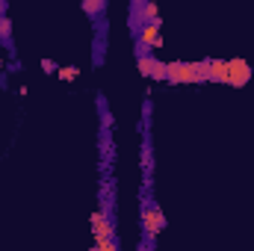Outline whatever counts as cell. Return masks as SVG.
<instances>
[{"label":"cell","mask_w":254,"mask_h":251,"mask_svg":"<svg viewBox=\"0 0 254 251\" xmlns=\"http://www.w3.org/2000/svg\"><path fill=\"white\" fill-rule=\"evenodd\" d=\"M0 45L9 51V57L15 60V42H12V24H9V15L0 18Z\"/></svg>","instance_id":"obj_3"},{"label":"cell","mask_w":254,"mask_h":251,"mask_svg":"<svg viewBox=\"0 0 254 251\" xmlns=\"http://www.w3.org/2000/svg\"><path fill=\"white\" fill-rule=\"evenodd\" d=\"M136 63H139V74H142V77H151V71H154V54H148V57H139Z\"/></svg>","instance_id":"obj_8"},{"label":"cell","mask_w":254,"mask_h":251,"mask_svg":"<svg viewBox=\"0 0 254 251\" xmlns=\"http://www.w3.org/2000/svg\"><path fill=\"white\" fill-rule=\"evenodd\" d=\"M210 57L207 60H201V63H195V86H201V83H207L210 80Z\"/></svg>","instance_id":"obj_7"},{"label":"cell","mask_w":254,"mask_h":251,"mask_svg":"<svg viewBox=\"0 0 254 251\" xmlns=\"http://www.w3.org/2000/svg\"><path fill=\"white\" fill-rule=\"evenodd\" d=\"M151 80H157V83H163V80H166V63H160L157 57H154V71H151Z\"/></svg>","instance_id":"obj_10"},{"label":"cell","mask_w":254,"mask_h":251,"mask_svg":"<svg viewBox=\"0 0 254 251\" xmlns=\"http://www.w3.org/2000/svg\"><path fill=\"white\" fill-rule=\"evenodd\" d=\"M207 83H225L228 86V60H213L210 63V80Z\"/></svg>","instance_id":"obj_4"},{"label":"cell","mask_w":254,"mask_h":251,"mask_svg":"<svg viewBox=\"0 0 254 251\" xmlns=\"http://www.w3.org/2000/svg\"><path fill=\"white\" fill-rule=\"evenodd\" d=\"M178 80H181V86H195V63H181Z\"/></svg>","instance_id":"obj_6"},{"label":"cell","mask_w":254,"mask_h":251,"mask_svg":"<svg viewBox=\"0 0 254 251\" xmlns=\"http://www.w3.org/2000/svg\"><path fill=\"white\" fill-rule=\"evenodd\" d=\"M157 18V3L154 0H145V6H142V21L148 24V21H154Z\"/></svg>","instance_id":"obj_9"},{"label":"cell","mask_w":254,"mask_h":251,"mask_svg":"<svg viewBox=\"0 0 254 251\" xmlns=\"http://www.w3.org/2000/svg\"><path fill=\"white\" fill-rule=\"evenodd\" d=\"M249 80H252V65L246 60H228V86L243 89L249 86Z\"/></svg>","instance_id":"obj_2"},{"label":"cell","mask_w":254,"mask_h":251,"mask_svg":"<svg viewBox=\"0 0 254 251\" xmlns=\"http://www.w3.org/2000/svg\"><path fill=\"white\" fill-rule=\"evenodd\" d=\"M139 216H142V251H148L157 246V237L166 231V216L154 201V189L151 192L139 189Z\"/></svg>","instance_id":"obj_1"},{"label":"cell","mask_w":254,"mask_h":251,"mask_svg":"<svg viewBox=\"0 0 254 251\" xmlns=\"http://www.w3.org/2000/svg\"><path fill=\"white\" fill-rule=\"evenodd\" d=\"M151 110H154V104H151V98H145V104H142V125L139 127H151Z\"/></svg>","instance_id":"obj_11"},{"label":"cell","mask_w":254,"mask_h":251,"mask_svg":"<svg viewBox=\"0 0 254 251\" xmlns=\"http://www.w3.org/2000/svg\"><path fill=\"white\" fill-rule=\"evenodd\" d=\"M148 54H151V45H145L142 39H136V60L139 57H148Z\"/></svg>","instance_id":"obj_12"},{"label":"cell","mask_w":254,"mask_h":251,"mask_svg":"<svg viewBox=\"0 0 254 251\" xmlns=\"http://www.w3.org/2000/svg\"><path fill=\"white\" fill-rule=\"evenodd\" d=\"M83 12L92 18V24L101 18V15H107V0H83Z\"/></svg>","instance_id":"obj_5"},{"label":"cell","mask_w":254,"mask_h":251,"mask_svg":"<svg viewBox=\"0 0 254 251\" xmlns=\"http://www.w3.org/2000/svg\"><path fill=\"white\" fill-rule=\"evenodd\" d=\"M0 71H3V60H0Z\"/></svg>","instance_id":"obj_13"}]
</instances>
